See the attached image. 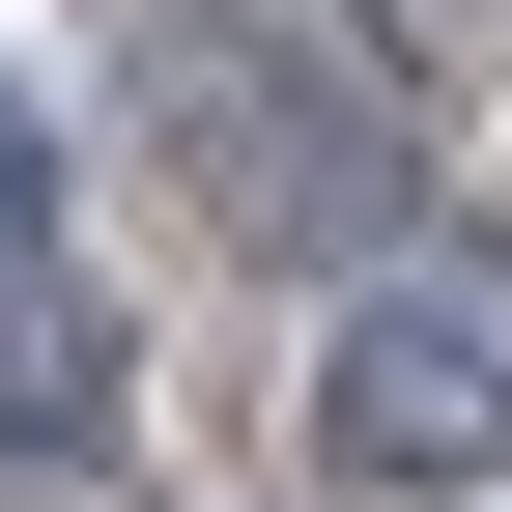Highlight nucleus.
<instances>
[{"label":"nucleus","instance_id":"nucleus-1","mask_svg":"<svg viewBox=\"0 0 512 512\" xmlns=\"http://www.w3.org/2000/svg\"><path fill=\"white\" fill-rule=\"evenodd\" d=\"M313 484L342 512H484L512 484V285H456V256L342 285V342H313Z\"/></svg>","mask_w":512,"mask_h":512},{"label":"nucleus","instance_id":"nucleus-2","mask_svg":"<svg viewBox=\"0 0 512 512\" xmlns=\"http://www.w3.org/2000/svg\"><path fill=\"white\" fill-rule=\"evenodd\" d=\"M171 171L256 228V256H342V285H399V114H342V57H171Z\"/></svg>","mask_w":512,"mask_h":512},{"label":"nucleus","instance_id":"nucleus-3","mask_svg":"<svg viewBox=\"0 0 512 512\" xmlns=\"http://www.w3.org/2000/svg\"><path fill=\"white\" fill-rule=\"evenodd\" d=\"M0 456L29 484H114L143 456V313L114 285H0Z\"/></svg>","mask_w":512,"mask_h":512},{"label":"nucleus","instance_id":"nucleus-4","mask_svg":"<svg viewBox=\"0 0 512 512\" xmlns=\"http://www.w3.org/2000/svg\"><path fill=\"white\" fill-rule=\"evenodd\" d=\"M0 285H57V86H0Z\"/></svg>","mask_w":512,"mask_h":512},{"label":"nucleus","instance_id":"nucleus-5","mask_svg":"<svg viewBox=\"0 0 512 512\" xmlns=\"http://www.w3.org/2000/svg\"><path fill=\"white\" fill-rule=\"evenodd\" d=\"M370 29H512V0H370Z\"/></svg>","mask_w":512,"mask_h":512}]
</instances>
